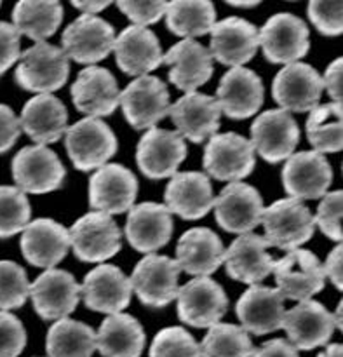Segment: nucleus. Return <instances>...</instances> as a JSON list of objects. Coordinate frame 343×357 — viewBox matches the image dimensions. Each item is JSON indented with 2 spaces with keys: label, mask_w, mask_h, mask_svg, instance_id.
I'll return each instance as SVG.
<instances>
[{
  "label": "nucleus",
  "mask_w": 343,
  "mask_h": 357,
  "mask_svg": "<svg viewBox=\"0 0 343 357\" xmlns=\"http://www.w3.org/2000/svg\"><path fill=\"white\" fill-rule=\"evenodd\" d=\"M13 178L24 194H49L65 183L66 169L54 150L45 145L24 146L14 155Z\"/></svg>",
  "instance_id": "7"
},
{
  "label": "nucleus",
  "mask_w": 343,
  "mask_h": 357,
  "mask_svg": "<svg viewBox=\"0 0 343 357\" xmlns=\"http://www.w3.org/2000/svg\"><path fill=\"white\" fill-rule=\"evenodd\" d=\"M96 349L103 357H139L145 349V331L129 314H110L96 333Z\"/></svg>",
  "instance_id": "35"
},
{
  "label": "nucleus",
  "mask_w": 343,
  "mask_h": 357,
  "mask_svg": "<svg viewBox=\"0 0 343 357\" xmlns=\"http://www.w3.org/2000/svg\"><path fill=\"white\" fill-rule=\"evenodd\" d=\"M333 183V167L323 153L298 152L282 167V185L293 199L314 201L328 194Z\"/></svg>",
  "instance_id": "19"
},
{
  "label": "nucleus",
  "mask_w": 343,
  "mask_h": 357,
  "mask_svg": "<svg viewBox=\"0 0 343 357\" xmlns=\"http://www.w3.org/2000/svg\"><path fill=\"white\" fill-rule=\"evenodd\" d=\"M70 75V61L63 49L37 42L21 54L14 79L24 91L51 94L61 89Z\"/></svg>",
  "instance_id": "1"
},
{
  "label": "nucleus",
  "mask_w": 343,
  "mask_h": 357,
  "mask_svg": "<svg viewBox=\"0 0 343 357\" xmlns=\"http://www.w3.org/2000/svg\"><path fill=\"white\" fill-rule=\"evenodd\" d=\"M180 265L176 260L164 255H146L136 264L131 278V288L139 302L152 309H162L176 300Z\"/></svg>",
  "instance_id": "5"
},
{
  "label": "nucleus",
  "mask_w": 343,
  "mask_h": 357,
  "mask_svg": "<svg viewBox=\"0 0 343 357\" xmlns=\"http://www.w3.org/2000/svg\"><path fill=\"white\" fill-rule=\"evenodd\" d=\"M115 30L107 20L82 14L65 28L61 35L66 58L80 65H96L114 51Z\"/></svg>",
  "instance_id": "10"
},
{
  "label": "nucleus",
  "mask_w": 343,
  "mask_h": 357,
  "mask_svg": "<svg viewBox=\"0 0 343 357\" xmlns=\"http://www.w3.org/2000/svg\"><path fill=\"white\" fill-rule=\"evenodd\" d=\"M114 52L119 68L131 77L148 75L162 63V49L155 33L135 24L115 37Z\"/></svg>",
  "instance_id": "32"
},
{
  "label": "nucleus",
  "mask_w": 343,
  "mask_h": 357,
  "mask_svg": "<svg viewBox=\"0 0 343 357\" xmlns=\"http://www.w3.org/2000/svg\"><path fill=\"white\" fill-rule=\"evenodd\" d=\"M317 357H343V347L340 344H331L328 345L326 351L321 352Z\"/></svg>",
  "instance_id": "54"
},
{
  "label": "nucleus",
  "mask_w": 343,
  "mask_h": 357,
  "mask_svg": "<svg viewBox=\"0 0 343 357\" xmlns=\"http://www.w3.org/2000/svg\"><path fill=\"white\" fill-rule=\"evenodd\" d=\"M61 21L63 6L58 0H21L13 10L14 28L35 42L52 37Z\"/></svg>",
  "instance_id": "36"
},
{
  "label": "nucleus",
  "mask_w": 343,
  "mask_h": 357,
  "mask_svg": "<svg viewBox=\"0 0 343 357\" xmlns=\"http://www.w3.org/2000/svg\"><path fill=\"white\" fill-rule=\"evenodd\" d=\"M343 250H342V244L338 243L333 250L330 251L326 258V264L323 265V271L324 275L331 281V284L342 291L343 288V257H342Z\"/></svg>",
  "instance_id": "50"
},
{
  "label": "nucleus",
  "mask_w": 343,
  "mask_h": 357,
  "mask_svg": "<svg viewBox=\"0 0 343 357\" xmlns=\"http://www.w3.org/2000/svg\"><path fill=\"white\" fill-rule=\"evenodd\" d=\"M30 218L31 208L26 194L17 187L0 185V239L23 232Z\"/></svg>",
  "instance_id": "41"
},
{
  "label": "nucleus",
  "mask_w": 343,
  "mask_h": 357,
  "mask_svg": "<svg viewBox=\"0 0 343 357\" xmlns=\"http://www.w3.org/2000/svg\"><path fill=\"white\" fill-rule=\"evenodd\" d=\"M305 131L316 152H340L343 145L342 103L331 101L326 105H317L314 110H310Z\"/></svg>",
  "instance_id": "39"
},
{
  "label": "nucleus",
  "mask_w": 343,
  "mask_h": 357,
  "mask_svg": "<svg viewBox=\"0 0 343 357\" xmlns=\"http://www.w3.org/2000/svg\"><path fill=\"white\" fill-rule=\"evenodd\" d=\"M21 58L20 31L14 24L0 21V77Z\"/></svg>",
  "instance_id": "48"
},
{
  "label": "nucleus",
  "mask_w": 343,
  "mask_h": 357,
  "mask_svg": "<svg viewBox=\"0 0 343 357\" xmlns=\"http://www.w3.org/2000/svg\"><path fill=\"white\" fill-rule=\"evenodd\" d=\"M68 237L73 255L84 264H103L122 246V232L115 220L98 211L80 216L68 230Z\"/></svg>",
  "instance_id": "4"
},
{
  "label": "nucleus",
  "mask_w": 343,
  "mask_h": 357,
  "mask_svg": "<svg viewBox=\"0 0 343 357\" xmlns=\"http://www.w3.org/2000/svg\"><path fill=\"white\" fill-rule=\"evenodd\" d=\"M30 296V282L21 265L0 260V310L20 309Z\"/></svg>",
  "instance_id": "42"
},
{
  "label": "nucleus",
  "mask_w": 343,
  "mask_h": 357,
  "mask_svg": "<svg viewBox=\"0 0 343 357\" xmlns=\"http://www.w3.org/2000/svg\"><path fill=\"white\" fill-rule=\"evenodd\" d=\"M268 243L257 234H243L225 251L223 264L234 281L258 284L274 271L275 260L267 253Z\"/></svg>",
  "instance_id": "31"
},
{
  "label": "nucleus",
  "mask_w": 343,
  "mask_h": 357,
  "mask_svg": "<svg viewBox=\"0 0 343 357\" xmlns=\"http://www.w3.org/2000/svg\"><path fill=\"white\" fill-rule=\"evenodd\" d=\"M169 115L178 135L192 143H202L220 129L222 110L216 98L202 93H188L171 105Z\"/></svg>",
  "instance_id": "29"
},
{
  "label": "nucleus",
  "mask_w": 343,
  "mask_h": 357,
  "mask_svg": "<svg viewBox=\"0 0 343 357\" xmlns=\"http://www.w3.org/2000/svg\"><path fill=\"white\" fill-rule=\"evenodd\" d=\"M70 93L77 110L100 119L114 114L121 91L110 70L93 65L80 70Z\"/></svg>",
  "instance_id": "26"
},
{
  "label": "nucleus",
  "mask_w": 343,
  "mask_h": 357,
  "mask_svg": "<svg viewBox=\"0 0 343 357\" xmlns=\"http://www.w3.org/2000/svg\"><path fill=\"white\" fill-rule=\"evenodd\" d=\"M225 250L216 232L206 227H195L180 237L176 261L181 271L194 278H209L223 264Z\"/></svg>",
  "instance_id": "34"
},
{
  "label": "nucleus",
  "mask_w": 343,
  "mask_h": 357,
  "mask_svg": "<svg viewBox=\"0 0 343 357\" xmlns=\"http://www.w3.org/2000/svg\"><path fill=\"white\" fill-rule=\"evenodd\" d=\"M119 105L131 128H135L136 131L152 129L166 115H169V91L159 77H136L119 94Z\"/></svg>",
  "instance_id": "6"
},
{
  "label": "nucleus",
  "mask_w": 343,
  "mask_h": 357,
  "mask_svg": "<svg viewBox=\"0 0 343 357\" xmlns=\"http://www.w3.org/2000/svg\"><path fill=\"white\" fill-rule=\"evenodd\" d=\"M216 23V9L209 0H173L167 2L166 24L174 35L185 38L201 37Z\"/></svg>",
  "instance_id": "38"
},
{
  "label": "nucleus",
  "mask_w": 343,
  "mask_h": 357,
  "mask_svg": "<svg viewBox=\"0 0 343 357\" xmlns=\"http://www.w3.org/2000/svg\"><path fill=\"white\" fill-rule=\"evenodd\" d=\"M199 349L201 357H253L257 351L243 326L227 323L209 328Z\"/></svg>",
  "instance_id": "40"
},
{
  "label": "nucleus",
  "mask_w": 343,
  "mask_h": 357,
  "mask_svg": "<svg viewBox=\"0 0 343 357\" xmlns=\"http://www.w3.org/2000/svg\"><path fill=\"white\" fill-rule=\"evenodd\" d=\"M148 357H201L197 340L180 326L160 330L150 345Z\"/></svg>",
  "instance_id": "43"
},
{
  "label": "nucleus",
  "mask_w": 343,
  "mask_h": 357,
  "mask_svg": "<svg viewBox=\"0 0 343 357\" xmlns=\"http://www.w3.org/2000/svg\"><path fill=\"white\" fill-rule=\"evenodd\" d=\"M277 289L284 298L295 302L312 300L314 295L323 291L326 284L323 264L309 250H293L275 261L274 265Z\"/></svg>",
  "instance_id": "14"
},
{
  "label": "nucleus",
  "mask_w": 343,
  "mask_h": 357,
  "mask_svg": "<svg viewBox=\"0 0 343 357\" xmlns=\"http://www.w3.org/2000/svg\"><path fill=\"white\" fill-rule=\"evenodd\" d=\"M264 82L250 68H230L222 77L216 91L220 110L232 121H244L257 114L264 105Z\"/></svg>",
  "instance_id": "22"
},
{
  "label": "nucleus",
  "mask_w": 343,
  "mask_h": 357,
  "mask_svg": "<svg viewBox=\"0 0 343 357\" xmlns=\"http://www.w3.org/2000/svg\"><path fill=\"white\" fill-rule=\"evenodd\" d=\"M229 6L232 7H244V9H250V7H257L260 6V2L258 0H247V2H239V0H229Z\"/></svg>",
  "instance_id": "55"
},
{
  "label": "nucleus",
  "mask_w": 343,
  "mask_h": 357,
  "mask_svg": "<svg viewBox=\"0 0 343 357\" xmlns=\"http://www.w3.org/2000/svg\"><path fill=\"white\" fill-rule=\"evenodd\" d=\"M261 223L268 246L284 251L298 250L314 236V216L298 199H279L264 209Z\"/></svg>",
  "instance_id": "2"
},
{
  "label": "nucleus",
  "mask_w": 343,
  "mask_h": 357,
  "mask_svg": "<svg viewBox=\"0 0 343 357\" xmlns=\"http://www.w3.org/2000/svg\"><path fill=\"white\" fill-rule=\"evenodd\" d=\"M187 157L185 139L176 131L152 128L142 136L136 146L139 171L150 180L171 178Z\"/></svg>",
  "instance_id": "18"
},
{
  "label": "nucleus",
  "mask_w": 343,
  "mask_h": 357,
  "mask_svg": "<svg viewBox=\"0 0 343 357\" xmlns=\"http://www.w3.org/2000/svg\"><path fill=\"white\" fill-rule=\"evenodd\" d=\"M342 190L330 192L323 197L319 208H317V216L314 218V225L319 227L321 232L331 241L340 243L342 234Z\"/></svg>",
  "instance_id": "44"
},
{
  "label": "nucleus",
  "mask_w": 343,
  "mask_h": 357,
  "mask_svg": "<svg viewBox=\"0 0 343 357\" xmlns=\"http://www.w3.org/2000/svg\"><path fill=\"white\" fill-rule=\"evenodd\" d=\"M72 6L77 7L79 10H82L87 16H94V14L107 9V7L110 6V0H73Z\"/></svg>",
  "instance_id": "53"
},
{
  "label": "nucleus",
  "mask_w": 343,
  "mask_h": 357,
  "mask_svg": "<svg viewBox=\"0 0 343 357\" xmlns=\"http://www.w3.org/2000/svg\"><path fill=\"white\" fill-rule=\"evenodd\" d=\"M169 66V80L183 93H195L213 77V56L208 47L192 38H183L162 56Z\"/></svg>",
  "instance_id": "28"
},
{
  "label": "nucleus",
  "mask_w": 343,
  "mask_h": 357,
  "mask_svg": "<svg viewBox=\"0 0 343 357\" xmlns=\"http://www.w3.org/2000/svg\"><path fill=\"white\" fill-rule=\"evenodd\" d=\"M117 7L122 14L135 23V26L146 28L148 24H155L162 20L166 14L167 2L164 0H121L117 2Z\"/></svg>",
  "instance_id": "47"
},
{
  "label": "nucleus",
  "mask_w": 343,
  "mask_h": 357,
  "mask_svg": "<svg viewBox=\"0 0 343 357\" xmlns=\"http://www.w3.org/2000/svg\"><path fill=\"white\" fill-rule=\"evenodd\" d=\"M65 149L73 167L87 173L108 164L117 152V138L107 122L86 117L66 129Z\"/></svg>",
  "instance_id": "3"
},
{
  "label": "nucleus",
  "mask_w": 343,
  "mask_h": 357,
  "mask_svg": "<svg viewBox=\"0 0 343 357\" xmlns=\"http://www.w3.org/2000/svg\"><path fill=\"white\" fill-rule=\"evenodd\" d=\"M258 45V28L243 17H225L211 28L209 52L213 59L230 68L251 61L257 54Z\"/></svg>",
  "instance_id": "23"
},
{
  "label": "nucleus",
  "mask_w": 343,
  "mask_h": 357,
  "mask_svg": "<svg viewBox=\"0 0 343 357\" xmlns=\"http://www.w3.org/2000/svg\"><path fill=\"white\" fill-rule=\"evenodd\" d=\"M171 215L183 220H201L213 209V187L209 178L199 171L174 173L164 194Z\"/></svg>",
  "instance_id": "30"
},
{
  "label": "nucleus",
  "mask_w": 343,
  "mask_h": 357,
  "mask_svg": "<svg viewBox=\"0 0 343 357\" xmlns=\"http://www.w3.org/2000/svg\"><path fill=\"white\" fill-rule=\"evenodd\" d=\"M284 300L277 288L253 284L237 300L236 314L247 333L258 337L274 333L284 323Z\"/></svg>",
  "instance_id": "25"
},
{
  "label": "nucleus",
  "mask_w": 343,
  "mask_h": 357,
  "mask_svg": "<svg viewBox=\"0 0 343 357\" xmlns=\"http://www.w3.org/2000/svg\"><path fill=\"white\" fill-rule=\"evenodd\" d=\"M215 218L220 229L229 234H251L261 223L264 199L251 185L232 181L213 202Z\"/></svg>",
  "instance_id": "12"
},
{
  "label": "nucleus",
  "mask_w": 343,
  "mask_h": 357,
  "mask_svg": "<svg viewBox=\"0 0 343 357\" xmlns=\"http://www.w3.org/2000/svg\"><path fill=\"white\" fill-rule=\"evenodd\" d=\"M138 180L122 164L108 162L89 178V206L105 215H122L135 206Z\"/></svg>",
  "instance_id": "15"
},
{
  "label": "nucleus",
  "mask_w": 343,
  "mask_h": 357,
  "mask_svg": "<svg viewBox=\"0 0 343 357\" xmlns=\"http://www.w3.org/2000/svg\"><path fill=\"white\" fill-rule=\"evenodd\" d=\"M20 119L13 112V108L0 103V153H6L14 146L20 138Z\"/></svg>",
  "instance_id": "49"
},
{
  "label": "nucleus",
  "mask_w": 343,
  "mask_h": 357,
  "mask_svg": "<svg viewBox=\"0 0 343 357\" xmlns=\"http://www.w3.org/2000/svg\"><path fill=\"white\" fill-rule=\"evenodd\" d=\"M309 17L317 31L326 37H338L343 31L340 0H312L309 3Z\"/></svg>",
  "instance_id": "45"
},
{
  "label": "nucleus",
  "mask_w": 343,
  "mask_h": 357,
  "mask_svg": "<svg viewBox=\"0 0 343 357\" xmlns=\"http://www.w3.org/2000/svg\"><path fill=\"white\" fill-rule=\"evenodd\" d=\"M324 84L314 66L307 63L286 65L272 82V98L286 112H310L319 105Z\"/></svg>",
  "instance_id": "17"
},
{
  "label": "nucleus",
  "mask_w": 343,
  "mask_h": 357,
  "mask_svg": "<svg viewBox=\"0 0 343 357\" xmlns=\"http://www.w3.org/2000/svg\"><path fill=\"white\" fill-rule=\"evenodd\" d=\"M202 164L209 176L220 181H241L254 169V149L237 132L213 135L204 149Z\"/></svg>",
  "instance_id": "9"
},
{
  "label": "nucleus",
  "mask_w": 343,
  "mask_h": 357,
  "mask_svg": "<svg viewBox=\"0 0 343 357\" xmlns=\"http://www.w3.org/2000/svg\"><path fill=\"white\" fill-rule=\"evenodd\" d=\"M20 246L30 265L54 268L68 255V230L52 218H37L23 229Z\"/></svg>",
  "instance_id": "24"
},
{
  "label": "nucleus",
  "mask_w": 343,
  "mask_h": 357,
  "mask_svg": "<svg viewBox=\"0 0 343 357\" xmlns=\"http://www.w3.org/2000/svg\"><path fill=\"white\" fill-rule=\"evenodd\" d=\"M323 84L335 103H342V58H337L326 68Z\"/></svg>",
  "instance_id": "51"
},
{
  "label": "nucleus",
  "mask_w": 343,
  "mask_h": 357,
  "mask_svg": "<svg viewBox=\"0 0 343 357\" xmlns=\"http://www.w3.org/2000/svg\"><path fill=\"white\" fill-rule=\"evenodd\" d=\"M132 288L129 278L119 267L101 264L93 268L80 286V296L87 309L101 314H119L131 302Z\"/></svg>",
  "instance_id": "21"
},
{
  "label": "nucleus",
  "mask_w": 343,
  "mask_h": 357,
  "mask_svg": "<svg viewBox=\"0 0 343 357\" xmlns=\"http://www.w3.org/2000/svg\"><path fill=\"white\" fill-rule=\"evenodd\" d=\"M253 357H300L298 351L284 338H275L254 351Z\"/></svg>",
  "instance_id": "52"
},
{
  "label": "nucleus",
  "mask_w": 343,
  "mask_h": 357,
  "mask_svg": "<svg viewBox=\"0 0 343 357\" xmlns=\"http://www.w3.org/2000/svg\"><path fill=\"white\" fill-rule=\"evenodd\" d=\"M26 347L23 323L7 310H0V357H17Z\"/></svg>",
  "instance_id": "46"
},
{
  "label": "nucleus",
  "mask_w": 343,
  "mask_h": 357,
  "mask_svg": "<svg viewBox=\"0 0 343 357\" xmlns=\"http://www.w3.org/2000/svg\"><path fill=\"white\" fill-rule=\"evenodd\" d=\"M20 128L37 145L56 143L68 129V112L54 94H37L21 110Z\"/></svg>",
  "instance_id": "33"
},
{
  "label": "nucleus",
  "mask_w": 343,
  "mask_h": 357,
  "mask_svg": "<svg viewBox=\"0 0 343 357\" xmlns=\"http://www.w3.org/2000/svg\"><path fill=\"white\" fill-rule=\"evenodd\" d=\"M30 298L38 317L44 321H59L77 309L80 286L70 272L47 268L30 284Z\"/></svg>",
  "instance_id": "16"
},
{
  "label": "nucleus",
  "mask_w": 343,
  "mask_h": 357,
  "mask_svg": "<svg viewBox=\"0 0 343 357\" xmlns=\"http://www.w3.org/2000/svg\"><path fill=\"white\" fill-rule=\"evenodd\" d=\"M309 26L291 13H277L258 30L264 56L274 65L298 63L310 49Z\"/></svg>",
  "instance_id": "8"
},
{
  "label": "nucleus",
  "mask_w": 343,
  "mask_h": 357,
  "mask_svg": "<svg viewBox=\"0 0 343 357\" xmlns=\"http://www.w3.org/2000/svg\"><path fill=\"white\" fill-rule=\"evenodd\" d=\"M251 145L268 164L288 160L300 142V128L291 114L281 108L258 115L251 126Z\"/></svg>",
  "instance_id": "13"
},
{
  "label": "nucleus",
  "mask_w": 343,
  "mask_h": 357,
  "mask_svg": "<svg viewBox=\"0 0 343 357\" xmlns=\"http://www.w3.org/2000/svg\"><path fill=\"white\" fill-rule=\"evenodd\" d=\"M178 317L192 328H211L222 321L229 309V298L222 286L211 278H195L178 289Z\"/></svg>",
  "instance_id": "11"
},
{
  "label": "nucleus",
  "mask_w": 343,
  "mask_h": 357,
  "mask_svg": "<svg viewBox=\"0 0 343 357\" xmlns=\"http://www.w3.org/2000/svg\"><path fill=\"white\" fill-rule=\"evenodd\" d=\"M125 237L132 250L153 253L169 243L173 236V218L169 209L159 202H142L129 209Z\"/></svg>",
  "instance_id": "27"
},
{
  "label": "nucleus",
  "mask_w": 343,
  "mask_h": 357,
  "mask_svg": "<svg viewBox=\"0 0 343 357\" xmlns=\"http://www.w3.org/2000/svg\"><path fill=\"white\" fill-rule=\"evenodd\" d=\"M282 330H286L289 344L296 351H312L330 344L337 324L333 314L314 300L298 302L291 310H286Z\"/></svg>",
  "instance_id": "20"
},
{
  "label": "nucleus",
  "mask_w": 343,
  "mask_h": 357,
  "mask_svg": "<svg viewBox=\"0 0 343 357\" xmlns=\"http://www.w3.org/2000/svg\"><path fill=\"white\" fill-rule=\"evenodd\" d=\"M94 351L96 335L87 324L65 317L49 328L45 338L47 357H93Z\"/></svg>",
  "instance_id": "37"
}]
</instances>
